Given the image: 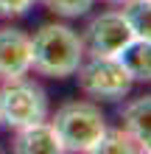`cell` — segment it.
I'll return each mask as SVG.
<instances>
[{
  "label": "cell",
  "mask_w": 151,
  "mask_h": 154,
  "mask_svg": "<svg viewBox=\"0 0 151 154\" xmlns=\"http://www.w3.org/2000/svg\"><path fill=\"white\" fill-rule=\"evenodd\" d=\"M84 62L81 37L65 23H45L31 37V67L48 79L76 76Z\"/></svg>",
  "instance_id": "1"
},
{
  "label": "cell",
  "mask_w": 151,
  "mask_h": 154,
  "mask_svg": "<svg viewBox=\"0 0 151 154\" xmlns=\"http://www.w3.org/2000/svg\"><path fill=\"white\" fill-rule=\"evenodd\" d=\"M146 149L131 137L126 129H109L106 126L101 140L92 146V154H143Z\"/></svg>",
  "instance_id": "10"
},
{
  "label": "cell",
  "mask_w": 151,
  "mask_h": 154,
  "mask_svg": "<svg viewBox=\"0 0 151 154\" xmlns=\"http://www.w3.org/2000/svg\"><path fill=\"white\" fill-rule=\"evenodd\" d=\"M48 118V98L45 90L34 81L14 79L3 81L0 87V123L11 126V129H23V126L39 123Z\"/></svg>",
  "instance_id": "3"
},
{
  "label": "cell",
  "mask_w": 151,
  "mask_h": 154,
  "mask_svg": "<svg viewBox=\"0 0 151 154\" xmlns=\"http://www.w3.org/2000/svg\"><path fill=\"white\" fill-rule=\"evenodd\" d=\"M31 70V37L20 28H0V81H14Z\"/></svg>",
  "instance_id": "6"
},
{
  "label": "cell",
  "mask_w": 151,
  "mask_h": 154,
  "mask_svg": "<svg viewBox=\"0 0 151 154\" xmlns=\"http://www.w3.org/2000/svg\"><path fill=\"white\" fill-rule=\"evenodd\" d=\"M48 6V11L59 14V17H81L92 8L95 0H42Z\"/></svg>",
  "instance_id": "12"
},
{
  "label": "cell",
  "mask_w": 151,
  "mask_h": 154,
  "mask_svg": "<svg viewBox=\"0 0 151 154\" xmlns=\"http://www.w3.org/2000/svg\"><path fill=\"white\" fill-rule=\"evenodd\" d=\"M37 0H0V17H23Z\"/></svg>",
  "instance_id": "13"
},
{
  "label": "cell",
  "mask_w": 151,
  "mask_h": 154,
  "mask_svg": "<svg viewBox=\"0 0 151 154\" xmlns=\"http://www.w3.org/2000/svg\"><path fill=\"white\" fill-rule=\"evenodd\" d=\"M78 87L84 95L98 101H120L129 95L134 79L126 73V67L118 62V56H90L78 65Z\"/></svg>",
  "instance_id": "4"
},
{
  "label": "cell",
  "mask_w": 151,
  "mask_h": 154,
  "mask_svg": "<svg viewBox=\"0 0 151 154\" xmlns=\"http://www.w3.org/2000/svg\"><path fill=\"white\" fill-rule=\"evenodd\" d=\"M109 3H123V0H109Z\"/></svg>",
  "instance_id": "14"
},
{
  "label": "cell",
  "mask_w": 151,
  "mask_h": 154,
  "mask_svg": "<svg viewBox=\"0 0 151 154\" xmlns=\"http://www.w3.org/2000/svg\"><path fill=\"white\" fill-rule=\"evenodd\" d=\"M120 14L134 37L151 39V0H123Z\"/></svg>",
  "instance_id": "11"
},
{
  "label": "cell",
  "mask_w": 151,
  "mask_h": 154,
  "mask_svg": "<svg viewBox=\"0 0 151 154\" xmlns=\"http://www.w3.org/2000/svg\"><path fill=\"white\" fill-rule=\"evenodd\" d=\"M118 62L126 67V73L134 81H148L151 79V39L131 37L118 51Z\"/></svg>",
  "instance_id": "8"
},
{
  "label": "cell",
  "mask_w": 151,
  "mask_h": 154,
  "mask_svg": "<svg viewBox=\"0 0 151 154\" xmlns=\"http://www.w3.org/2000/svg\"><path fill=\"white\" fill-rule=\"evenodd\" d=\"M62 151H92L106 129V118L92 101H67L53 115Z\"/></svg>",
  "instance_id": "2"
},
{
  "label": "cell",
  "mask_w": 151,
  "mask_h": 154,
  "mask_svg": "<svg viewBox=\"0 0 151 154\" xmlns=\"http://www.w3.org/2000/svg\"><path fill=\"white\" fill-rule=\"evenodd\" d=\"M131 37L134 34L120 11H104L90 20L81 42H84V53H90V56H118V51Z\"/></svg>",
  "instance_id": "5"
},
{
  "label": "cell",
  "mask_w": 151,
  "mask_h": 154,
  "mask_svg": "<svg viewBox=\"0 0 151 154\" xmlns=\"http://www.w3.org/2000/svg\"><path fill=\"white\" fill-rule=\"evenodd\" d=\"M123 129L148 151L151 143V95H140L123 109Z\"/></svg>",
  "instance_id": "9"
},
{
  "label": "cell",
  "mask_w": 151,
  "mask_h": 154,
  "mask_svg": "<svg viewBox=\"0 0 151 154\" xmlns=\"http://www.w3.org/2000/svg\"><path fill=\"white\" fill-rule=\"evenodd\" d=\"M11 149L17 154H59L62 143H59V134L53 129V123L39 121V123L17 129V137H14Z\"/></svg>",
  "instance_id": "7"
}]
</instances>
